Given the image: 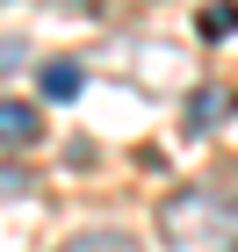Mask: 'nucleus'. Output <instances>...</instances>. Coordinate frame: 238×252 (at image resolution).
I'll return each instance as SVG.
<instances>
[{"label": "nucleus", "mask_w": 238, "mask_h": 252, "mask_svg": "<svg viewBox=\"0 0 238 252\" xmlns=\"http://www.w3.org/2000/svg\"><path fill=\"white\" fill-rule=\"evenodd\" d=\"M159 245L166 252H238V202L217 188H173L159 202Z\"/></svg>", "instance_id": "nucleus-1"}, {"label": "nucleus", "mask_w": 238, "mask_h": 252, "mask_svg": "<svg viewBox=\"0 0 238 252\" xmlns=\"http://www.w3.org/2000/svg\"><path fill=\"white\" fill-rule=\"evenodd\" d=\"M36 137H43V116L29 101H0V144H7V158H22Z\"/></svg>", "instance_id": "nucleus-2"}, {"label": "nucleus", "mask_w": 238, "mask_h": 252, "mask_svg": "<svg viewBox=\"0 0 238 252\" xmlns=\"http://www.w3.org/2000/svg\"><path fill=\"white\" fill-rule=\"evenodd\" d=\"M58 252H144L130 231H79V238H65Z\"/></svg>", "instance_id": "nucleus-3"}, {"label": "nucleus", "mask_w": 238, "mask_h": 252, "mask_svg": "<svg viewBox=\"0 0 238 252\" xmlns=\"http://www.w3.org/2000/svg\"><path fill=\"white\" fill-rule=\"evenodd\" d=\"M217 123H224V94H217V87H195V101H188V130H217Z\"/></svg>", "instance_id": "nucleus-4"}, {"label": "nucleus", "mask_w": 238, "mask_h": 252, "mask_svg": "<svg viewBox=\"0 0 238 252\" xmlns=\"http://www.w3.org/2000/svg\"><path fill=\"white\" fill-rule=\"evenodd\" d=\"M79 87H87V79H79V65H65V58L43 65V94H51V101H72Z\"/></svg>", "instance_id": "nucleus-5"}, {"label": "nucleus", "mask_w": 238, "mask_h": 252, "mask_svg": "<svg viewBox=\"0 0 238 252\" xmlns=\"http://www.w3.org/2000/svg\"><path fill=\"white\" fill-rule=\"evenodd\" d=\"M231 29H238V7H231V0L202 7V36H231Z\"/></svg>", "instance_id": "nucleus-6"}]
</instances>
